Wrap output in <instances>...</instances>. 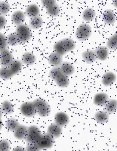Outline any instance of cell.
Instances as JSON below:
<instances>
[{
	"label": "cell",
	"instance_id": "obj_1",
	"mask_svg": "<svg viewBox=\"0 0 117 151\" xmlns=\"http://www.w3.org/2000/svg\"><path fill=\"white\" fill-rule=\"evenodd\" d=\"M75 47V43L71 38L63 39L56 42L54 46L55 52L61 56L74 50Z\"/></svg>",
	"mask_w": 117,
	"mask_h": 151
},
{
	"label": "cell",
	"instance_id": "obj_2",
	"mask_svg": "<svg viewBox=\"0 0 117 151\" xmlns=\"http://www.w3.org/2000/svg\"><path fill=\"white\" fill-rule=\"evenodd\" d=\"M35 105L37 114L42 117H46L50 114L51 108L48 103L42 99H38L33 101Z\"/></svg>",
	"mask_w": 117,
	"mask_h": 151
},
{
	"label": "cell",
	"instance_id": "obj_3",
	"mask_svg": "<svg viewBox=\"0 0 117 151\" xmlns=\"http://www.w3.org/2000/svg\"><path fill=\"white\" fill-rule=\"evenodd\" d=\"M15 33L20 43L28 41L31 37L30 28L28 26L23 24L17 26L16 29Z\"/></svg>",
	"mask_w": 117,
	"mask_h": 151
},
{
	"label": "cell",
	"instance_id": "obj_4",
	"mask_svg": "<svg viewBox=\"0 0 117 151\" xmlns=\"http://www.w3.org/2000/svg\"><path fill=\"white\" fill-rule=\"evenodd\" d=\"M92 34V29L90 26L87 24H82L77 28L76 32V37L81 41H85L90 37Z\"/></svg>",
	"mask_w": 117,
	"mask_h": 151
},
{
	"label": "cell",
	"instance_id": "obj_5",
	"mask_svg": "<svg viewBox=\"0 0 117 151\" xmlns=\"http://www.w3.org/2000/svg\"><path fill=\"white\" fill-rule=\"evenodd\" d=\"M42 135L40 129L38 127L31 126L28 128L25 139L28 143H37Z\"/></svg>",
	"mask_w": 117,
	"mask_h": 151
},
{
	"label": "cell",
	"instance_id": "obj_6",
	"mask_svg": "<svg viewBox=\"0 0 117 151\" xmlns=\"http://www.w3.org/2000/svg\"><path fill=\"white\" fill-rule=\"evenodd\" d=\"M45 7L49 15L52 17H57L60 13V8L55 1L54 0H43L41 1Z\"/></svg>",
	"mask_w": 117,
	"mask_h": 151
},
{
	"label": "cell",
	"instance_id": "obj_7",
	"mask_svg": "<svg viewBox=\"0 0 117 151\" xmlns=\"http://www.w3.org/2000/svg\"><path fill=\"white\" fill-rule=\"evenodd\" d=\"M20 111L23 116L29 118L37 114V111L33 102H26L22 104L21 106Z\"/></svg>",
	"mask_w": 117,
	"mask_h": 151
},
{
	"label": "cell",
	"instance_id": "obj_8",
	"mask_svg": "<svg viewBox=\"0 0 117 151\" xmlns=\"http://www.w3.org/2000/svg\"><path fill=\"white\" fill-rule=\"evenodd\" d=\"M54 143V138L48 133L42 134L37 144L41 149H47L52 148Z\"/></svg>",
	"mask_w": 117,
	"mask_h": 151
},
{
	"label": "cell",
	"instance_id": "obj_9",
	"mask_svg": "<svg viewBox=\"0 0 117 151\" xmlns=\"http://www.w3.org/2000/svg\"><path fill=\"white\" fill-rule=\"evenodd\" d=\"M13 61V56L8 49H6L0 52V64L2 67H9Z\"/></svg>",
	"mask_w": 117,
	"mask_h": 151
},
{
	"label": "cell",
	"instance_id": "obj_10",
	"mask_svg": "<svg viewBox=\"0 0 117 151\" xmlns=\"http://www.w3.org/2000/svg\"><path fill=\"white\" fill-rule=\"evenodd\" d=\"M54 119L56 124H58L61 127L68 124L70 121L69 116L67 115V114L62 111L56 114Z\"/></svg>",
	"mask_w": 117,
	"mask_h": 151
},
{
	"label": "cell",
	"instance_id": "obj_11",
	"mask_svg": "<svg viewBox=\"0 0 117 151\" xmlns=\"http://www.w3.org/2000/svg\"><path fill=\"white\" fill-rule=\"evenodd\" d=\"M109 101V97L107 94L104 92H100L96 94L94 97V104L97 106H105Z\"/></svg>",
	"mask_w": 117,
	"mask_h": 151
},
{
	"label": "cell",
	"instance_id": "obj_12",
	"mask_svg": "<svg viewBox=\"0 0 117 151\" xmlns=\"http://www.w3.org/2000/svg\"><path fill=\"white\" fill-rule=\"evenodd\" d=\"M25 19V14L21 11H16L14 12L11 16V20L16 25L22 24Z\"/></svg>",
	"mask_w": 117,
	"mask_h": 151
},
{
	"label": "cell",
	"instance_id": "obj_13",
	"mask_svg": "<svg viewBox=\"0 0 117 151\" xmlns=\"http://www.w3.org/2000/svg\"><path fill=\"white\" fill-rule=\"evenodd\" d=\"M49 62L54 67H58L63 63L62 56L56 52H53L49 57Z\"/></svg>",
	"mask_w": 117,
	"mask_h": 151
},
{
	"label": "cell",
	"instance_id": "obj_14",
	"mask_svg": "<svg viewBox=\"0 0 117 151\" xmlns=\"http://www.w3.org/2000/svg\"><path fill=\"white\" fill-rule=\"evenodd\" d=\"M60 66L62 73L67 77L71 76L75 72V67L69 62H63Z\"/></svg>",
	"mask_w": 117,
	"mask_h": 151
},
{
	"label": "cell",
	"instance_id": "obj_15",
	"mask_svg": "<svg viewBox=\"0 0 117 151\" xmlns=\"http://www.w3.org/2000/svg\"><path fill=\"white\" fill-rule=\"evenodd\" d=\"M116 80V76L114 72H108L104 74L102 77V84L105 86H109L112 85Z\"/></svg>",
	"mask_w": 117,
	"mask_h": 151
},
{
	"label": "cell",
	"instance_id": "obj_16",
	"mask_svg": "<svg viewBox=\"0 0 117 151\" xmlns=\"http://www.w3.org/2000/svg\"><path fill=\"white\" fill-rule=\"evenodd\" d=\"M63 129L62 127L58 124H54L49 126L48 128V133L54 138H58L61 135Z\"/></svg>",
	"mask_w": 117,
	"mask_h": 151
},
{
	"label": "cell",
	"instance_id": "obj_17",
	"mask_svg": "<svg viewBox=\"0 0 117 151\" xmlns=\"http://www.w3.org/2000/svg\"><path fill=\"white\" fill-rule=\"evenodd\" d=\"M82 56L83 59L87 64H93L97 59L95 51L92 50L84 51Z\"/></svg>",
	"mask_w": 117,
	"mask_h": 151
},
{
	"label": "cell",
	"instance_id": "obj_18",
	"mask_svg": "<svg viewBox=\"0 0 117 151\" xmlns=\"http://www.w3.org/2000/svg\"><path fill=\"white\" fill-rule=\"evenodd\" d=\"M97 59L101 61L106 60L109 55V50L105 46H101L95 51Z\"/></svg>",
	"mask_w": 117,
	"mask_h": 151
},
{
	"label": "cell",
	"instance_id": "obj_19",
	"mask_svg": "<svg viewBox=\"0 0 117 151\" xmlns=\"http://www.w3.org/2000/svg\"><path fill=\"white\" fill-rule=\"evenodd\" d=\"M102 19L104 23L109 25L114 24L116 22L115 15L111 10H107L104 12Z\"/></svg>",
	"mask_w": 117,
	"mask_h": 151
},
{
	"label": "cell",
	"instance_id": "obj_20",
	"mask_svg": "<svg viewBox=\"0 0 117 151\" xmlns=\"http://www.w3.org/2000/svg\"><path fill=\"white\" fill-rule=\"evenodd\" d=\"M40 12V9L38 6L34 4H31L26 9V15L31 18L39 16Z\"/></svg>",
	"mask_w": 117,
	"mask_h": 151
},
{
	"label": "cell",
	"instance_id": "obj_21",
	"mask_svg": "<svg viewBox=\"0 0 117 151\" xmlns=\"http://www.w3.org/2000/svg\"><path fill=\"white\" fill-rule=\"evenodd\" d=\"M28 128L24 125H20L14 132V135L16 139H25L27 136Z\"/></svg>",
	"mask_w": 117,
	"mask_h": 151
},
{
	"label": "cell",
	"instance_id": "obj_22",
	"mask_svg": "<svg viewBox=\"0 0 117 151\" xmlns=\"http://www.w3.org/2000/svg\"><path fill=\"white\" fill-rule=\"evenodd\" d=\"M36 57L31 52H26L22 55V62L28 65H32L35 63Z\"/></svg>",
	"mask_w": 117,
	"mask_h": 151
},
{
	"label": "cell",
	"instance_id": "obj_23",
	"mask_svg": "<svg viewBox=\"0 0 117 151\" xmlns=\"http://www.w3.org/2000/svg\"><path fill=\"white\" fill-rule=\"evenodd\" d=\"M96 17L95 11L91 8H87L84 11L82 14V18L85 21L89 22L94 20Z\"/></svg>",
	"mask_w": 117,
	"mask_h": 151
},
{
	"label": "cell",
	"instance_id": "obj_24",
	"mask_svg": "<svg viewBox=\"0 0 117 151\" xmlns=\"http://www.w3.org/2000/svg\"><path fill=\"white\" fill-rule=\"evenodd\" d=\"M95 118L98 123L104 124L109 120V116L108 113L104 111H99L96 113Z\"/></svg>",
	"mask_w": 117,
	"mask_h": 151
},
{
	"label": "cell",
	"instance_id": "obj_25",
	"mask_svg": "<svg viewBox=\"0 0 117 151\" xmlns=\"http://www.w3.org/2000/svg\"><path fill=\"white\" fill-rule=\"evenodd\" d=\"M9 69L14 76L18 74L20 72L22 68V62L21 61L16 60H14L10 65L9 66Z\"/></svg>",
	"mask_w": 117,
	"mask_h": 151
},
{
	"label": "cell",
	"instance_id": "obj_26",
	"mask_svg": "<svg viewBox=\"0 0 117 151\" xmlns=\"http://www.w3.org/2000/svg\"><path fill=\"white\" fill-rule=\"evenodd\" d=\"M43 23V21L42 18L40 16H37L30 19L29 21V25L33 29H38L42 27Z\"/></svg>",
	"mask_w": 117,
	"mask_h": 151
},
{
	"label": "cell",
	"instance_id": "obj_27",
	"mask_svg": "<svg viewBox=\"0 0 117 151\" xmlns=\"http://www.w3.org/2000/svg\"><path fill=\"white\" fill-rule=\"evenodd\" d=\"M54 81H55L57 86L62 88L67 87L69 86V83H70L68 77L63 73Z\"/></svg>",
	"mask_w": 117,
	"mask_h": 151
},
{
	"label": "cell",
	"instance_id": "obj_28",
	"mask_svg": "<svg viewBox=\"0 0 117 151\" xmlns=\"http://www.w3.org/2000/svg\"><path fill=\"white\" fill-rule=\"evenodd\" d=\"M117 100L112 99L109 100L107 104L105 105V109L107 113H114L117 109Z\"/></svg>",
	"mask_w": 117,
	"mask_h": 151
},
{
	"label": "cell",
	"instance_id": "obj_29",
	"mask_svg": "<svg viewBox=\"0 0 117 151\" xmlns=\"http://www.w3.org/2000/svg\"><path fill=\"white\" fill-rule=\"evenodd\" d=\"M1 109L3 113L7 114H12L14 111L13 105L8 101H4Z\"/></svg>",
	"mask_w": 117,
	"mask_h": 151
},
{
	"label": "cell",
	"instance_id": "obj_30",
	"mask_svg": "<svg viewBox=\"0 0 117 151\" xmlns=\"http://www.w3.org/2000/svg\"><path fill=\"white\" fill-rule=\"evenodd\" d=\"M14 75L9 67H2L0 68V78L4 80L11 78Z\"/></svg>",
	"mask_w": 117,
	"mask_h": 151
},
{
	"label": "cell",
	"instance_id": "obj_31",
	"mask_svg": "<svg viewBox=\"0 0 117 151\" xmlns=\"http://www.w3.org/2000/svg\"><path fill=\"white\" fill-rule=\"evenodd\" d=\"M7 44L11 46L18 45L20 43L16 33H11L8 35L7 38Z\"/></svg>",
	"mask_w": 117,
	"mask_h": 151
},
{
	"label": "cell",
	"instance_id": "obj_32",
	"mask_svg": "<svg viewBox=\"0 0 117 151\" xmlns=\"http://www.w3.org/2000/svg\"><path fill=\"white\" fill-rule=\"evenodd\" d=\"M20 124L17 119L11 118L8 119L6 122V126L7 129L10 131L14 132Z\"/></svg>",
	"mask_w": 117,
	"mask_h": 151
},
{
	"label": "cell",
	"instance_id": "obj_33",
	"mask_svg": "<svg viewBox=\"0 0 117 151\" xmlns=\"http://www.w3.org/2000/svg\"><path fill=\"white\" fill-rule=\"evenodd\" d=\"M10 10V4L5 2H0V15L4 16L7 15Z\"/></svg>",
	"mask_w": 117,
	"mask_h": 151
},
{
	"label": "cell",
	"instance_id": "obj_34",
	"mask_svg": "<svg viewBox=\"0 0 117 151\" xmlns=\"http://www.w3.org/2000/svg\"><path fill=\"white\" fill-rule=\"evenodd\" d=\"M107 48L111 50H114L117 48V38L116 34L113 35L107 41Z\"/></svg>",
	"mask_w": 117,
	"mask_h": 151
},
{
	"label": "cell",
	"instance_id": "obj_35",
	"mask_svg": "<svg viewBox=\"0 0 117 151\" xmlns=\"http://www.w3.org/2000/svg\"><path fill=\"white\" fill-rule=\"evenodd\" d=\"M62 74L59 67H54L51 69L49 75L53 80L55 81L57 78Z\"/></svg>",
	"mask_w": 117,
	"mask_h": 151
},
{
	"label": "cell",
	"instance_id": "obj_36",
	"mask_svg": "<svg viewBox=\"0 0 117 151\" xmlns=\"http://www.w3.org/2000/svg\"><path fill=\"white\" fill-rule=\"evenodd\" d=\"M7 38L3 34L0 32V52L7 49Z\"/></svg>",
	"mask_w": 117,
	"mask_h": 151
},
{
	"label": "cell",
	"instance_id": "obj_37",
	"mask_svg": "<svg viewBox=\"0 0 117 151\" xmlns=\"http://www.w3.org/2000/svg\"><path fill=\"white\" fill-rule=\"evenodd\" d=\"M11 146L8 141L6 139L0 141V151H10Z\"/></svg>",
	"mask_w": 117,
	"mask_h": 151
},
{
	"label": "cell",
	"instance_id": "obj_38",
	"mask_svg": "<svg viewBox=\"0 0 117 151\" xmlns=\"http://www.w3.org/2000/svg\"><path fill=\"white\" fill-rule=\"evenodd\" d=\"M25 149L26 151H40L41 150L37 143H28Z\"/></svg>",
	"mask_w": 117,
	"mask_h": 151
},
{
	"label": "cell",
	"instance_id": "obj_39",
	"mask_svg": "<svg viewBox=\"0 0 117 151\" xmlns=\"http://www.w3.org/2000/svg\"><path fill=\"white\" fill-rule=\"evenodd\" d=\"M7 24V20L4 16L0 15V30L5 27Z\"/></svg>",
	"mask_w": 117,
	"mask_h": 151
},
{
	"label": "cell",
	"instance_id": "obj_40",
	"mask_svg": "<svg viewBox=\"0 0 117 151\" xmlns=\"http://www.w3.org/2000/svg\"><path fill=\"white\" fill-rule=\"evenodd\" d=\"M12 151H26L25 148L22 146H17L14 148Z\"/></svg>",
	"mask_w": 117,
	"mask_h": 151
},
{
	"label": "cell",
	"instance_id": "obj_41",
	"mask_svg": "<svg viewBox=\"0 0 117 151\" xmlns=\"http://www.w3.org/2000/svg\"><path fill=\"white\" fill-rule=\"evenodd\" d=\"M2 127H3V122L1 119H0V130L2 129Z\"/></svg>",
	"mask_w": 117,
	"mask_h": 151
},
{
	"label": "cell",
	"instance_id": "obj_42",
	"mask_svg": "<svg viewBox=\"0 0 117 151\" xmlns=\"http://www.w3.org/2000/svg\"><path fill=\"white\" fill-rule=\"evenodd\" d=\"M2 114H3V112H2V110H1V109L0 108V119H1V117H2Z\"/></svg>",
	"mask_w": 117,
	"mask_h": 151
}]
</instances>
